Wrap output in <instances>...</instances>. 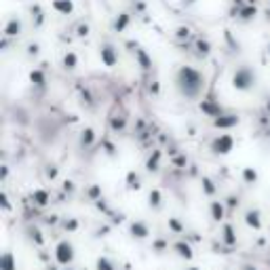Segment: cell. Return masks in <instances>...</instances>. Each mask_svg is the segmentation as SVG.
<instances>
[{"instance_id":"cell-1","label":"cell","mask_w":270,"mask_h":270,"mask_svg":"<svg viewBox=\"0 0 270 270\" xmlns=\"http://www.w3.org/2000/svg\"><path fill=\"white\" fill-rule=\"evenodd\" d=\"M175 89L182 99L188 101H201L203 93H205V87H207V78L201 70H196L194 66H179L175 70Z\"/></svg>"},{"instance_id":"cell-2","label":"cell","mask_w":270,"mask_h":270,"mask_svg":"<svg viewBox=\"0 0 270 270\" xmlns=\"http://www.w3.org/2000/svg\"><path fill=\"white\" fill-rule=\"evenodd\" d=\"M230 85L235 91H241V93H251L258 89V72L254 66H247V64H241L232 70V76H230Z\"/></svg>"},{"instance_id":"cell-3","label":"cell","mask_w":270,"mask_h":270,"mask_svg":"<svg viewBox=\"0 0 270 270\" xmlns=\"http://www.w3.org/2000/svg\"><path fill=\"white\" fill-rule=\"evenodd\" d=\"M97 55H99V61L108 70H112V68H116L120 64V49L112 40H108V38L99 40V45H97Z\"/></svg>"},{"instance_id":"cell-4","label":"cell","mask_w":270,"mask_h":270,"mask_svg":"<svg viewBox=\"0 0 270 270\" xmlns=\"http://www.w3.org/2000/svg\"><path fill=\"white\" fill-rule=\"evenodd\" d=\"M235 137H232L228 131H222V133H218V135H213L211 139H209V143H207V148H209V152L213 154V156H226V154H230L232 152V148H235Z\"/></svg>"},{"instance_id":"cell-5","label":"cell","mask_w":270,"mask_h":270,"mask_svg":"<svg viewBox=\"0 0 270 270\" xmlns=\"http://www.w3.org/2000/svg\"><path fill=\"white\" fill-rule=\"evenodd\" d=\"M53 256H55V262L61 264V266H70L72 262L76 260V249L70 241H59L55 245V251H53Z\"/></svg>"},{"instance_id":"cell-6","label":"cell","mask_w":270,"mask_h":270,"mask_svg":"<svg viewBox=\"0 0 270 270\" xmlns=\"http://www.w3.org/2000/svg\"><path fill=\"white\" fill-rule=\"evenodd\" d=\"M192 51H194V57L196 59H209L211 53H213V43L209 40V36L205 34H199L192 38Z\"/></svg>"},{"instance_id":"cell-7","label":"cell","mask_w":270,"mask_h":270,"mask_svg":"<svg viewBox=\"0 0 270 270\" xmlns=\"http://www.w3.org/2000/svg\"><path fill=\"white\" fill-rule=\"evenodd\" d=\"M239 124H241V116L235 112H222L220 116L211 118V127L218 131H228L232 127H239Z\"/></svg>"},{"instance_id":"cell-8","label":"cell","mask_w":270,"mask_h":270,"mask_svg":"<svg viewBox=\"0 0 270 270\" xmlns=\"http://www.w3.org/2000/svg\"><path fill=\"white\" fill-rule=\"evenodd\" d=\"M163 158H165V150L154 146L152 150H148L146 158H143V169L148 173H158L160 167H163Z\"/></svg>"},{"instance_id":"cell-9","label":"cell","mask_w":270,"mask_h":270,"mask_svg":"<svg viewBox=\"0 0 270 270\" xmlns=\"http://www.w3.org/2000/svg\"><path fill=\"white\" fill-rule=\"evenodd\" d=\"M28 17H30V28L36 32L47 24V13L40 3H30L28 5Z\"/></svg>"},{"instance_id":"cell-10","label":"cell","mask_w":270,"mask_h":270,"mask_svg":"<svg viewBox=\"0 0 270 270\" xmlns=\"http://www.w3.org/2000/svg\"><path fill=\"white\" fill-rule=\"evenodd\" d=\"M108 129H110L112 135H122V133H127L129 129V116L124 110H118L110 116V120H108Z\"/></svg>"},{"instance_id":"cell-11","label":"cell","mask_w":270,"mask_h":270,"mask_svg":"<svg viewBox=\"0 0 270 270\" xmlns=\"http://www.w3.org/2000/svg\"><path fill=\"white\" fill-rule=\"evenodd\" d=\"M133 13L131 11H120V13H116L114 17H112V24H110V30L114 32V34H124L129 28H131V24H133Z\"/></svg>"},{"instance_id":"cell-12","label":"cell","mask_w":270,"mask_h":270,"mask_svg":"<svg viewBox=\"0 0 270 270\" xmlns=\"http://www.w3.org/2000/svg\"><path fill=\"white\" fill-rule=\"evenodd\" d=\"M76 93H78V101H80V106L85 108V110L93 112L95 108H97V97H95L93 89L89 87V85H78L76 87Z\"/></svg>"},{"instance_id":"cell-13","label":"cell","mask_w":270,"mask_h":270,"mask_svg":"<svg viewBox=\"0 0 270 270\" xmlns=\"http://www.w3.org/2000/svg\"><path fill=\"white\" fill-rule=\"evenodd\" d=\"M22 34H24V19L19 15H11L3 28V36H7L11 40H17Z\"/></svg>"},{"instance_id":"cell-14","label":"cell","mask_w":270,"mask_h":270,"mask_svg":"<svg viewBox=\"0 0 270 270\" xmlns=\"http://www.w3.org/2000/svg\"><path fill=\"white\" fill-rule=\"evenodd\" d=\"M80 64V57H78V53L74 49H64L61 53V57H59V66L64 72H74Z\"/></svg>"},{"instance_id":"cell-15","label":"cell","mask_w":270,"mask_h":270,"mask_svg":"<svg viewBox=\"0 0 270 270\" xmlns=\"http://www.w3.org/2000/svg\"><path fill=\"white\" fill-rule=\"evenodd\" d=\"M97 131L93 127H82L78 133V148L80 150H91L95 143H97Z\"/></svg>"},{"instance_id":"cell-16","label":"cell","mask_w":270,"mask_h":270,"mask_svg":"<svg viewBox=\"0 0 270 270\" xmlns=\"http://www.w3.org/2000/svg\"><path fill=\"white\" fill-rule=\"evenodd\" d=\"M199 110L205 114V116H209V118H215V116H220L222 112H224V108L215 101V99H211V97H203L201 101H199Z\"/></svg>"},{"instance_id":"cell-17","label":"cell","mask_w":270,"mask_h":270,"mask_svg":"<svg viewBox=\"0 0 270 270\" xmlns=\"http://www.w3.org/2000/svg\"><path fill=\"white\" fill-rule=\"evenodd\" d=\"M237 17L235 19L239 22V24H251L256 19V17L260 15V11H258V7L256 5H245V7H241V9H237V11H232Z\"/></svg>"},{"instance_id":"cell-18","label":"cell","mask_w":270,"mask_h":270,"mask_svg":"<svg viewBox=\"0 0 270 270\" xmlns=\"http://www.w3.org/2000/svg\"><path fill=\"white\" fill-rule=\"evenodd\" d=\"M226 213H228V207H226L224 201L211 199V203H209V215H211V220H213L215 224H222L224 218H226Z\"/></svg>"},{"instance_id":"cell-19","label":"cell","mask_w":270,"mask_h":270,"mask_svg":"<svg viewBox=\"0 0 270 270\" xmlns=\"http://www.w3.org/2000/svg\"><path fill=\"white\" fill-rule=\"evenodd\" d=\"M243 222L247 228H254V230H262V211L258 207H249L243 213Z\"/></svg>"},{"instance_id":"cell-20","label":"cell","mask_w":270,"mask_h":270,"mask_svg":"<svg viewBox=\"0 0 270 270\" xmlns=\"http://www.w3.org/2000/svg\"><path fill=\"white\" fill-rule=\"evenodd\" d=\"M131 55L135 57V64H137V68H141V72H152V68H154V61H152V57L148 55V51L143 49V47H139V49H135Z\"/></svg>"},{"instance_id":"cell-21","label":"cell","mask_w":270,"mask_h":270,"mask_svg":"<svg viewBox=\"0 0 270 270\" xmlns=\"http://www.w3.org/2000/svg\"><path fill=\"white\" fill-rule=\"evenodd\" d=\"M129 235L135 239V241H143L150 237V226L143 222V220H133L129 224Z\"/></svg>"},{"instance_id":"cell-22","label":"cell","mask_w":270,"mask_h":270,"mask_svg":"<svg viewBox=\"0 0 270 270\" xmlns=\"http://www.w3.org/2000/svg\"><path fill=\"white\" fill-rule=\"evenodd\" d=\"M192 38H194V36H192L190 26H177V28L173 30V40H175L177 45L186 47V45H190V40H192Z\"/></svg>"},{"instance_id":"cell-23","label":"cell","mask_w":270,"mask_h":270,"mask_svg":"<svg viewBox=\"0 0 270 270\" xmlns=\"http://www.w3.org/2000/svg\"><path fill=\"white\" fill-rule=\"evenodd\" d=\"M101 152H103L108 158H118L120 148H118V143H116L110 135H106V137H101Z\"/></svg>"},{"instance_id":"cell-24","label":"cell","mask_w":270,"mask_h":270,"mask_svg":"<svg viewBox=\"0 0 270 270\" xmlns=\"http://www.w3.org/2000/svg\"><path fill=\"white\" fill-rule=\"evenodd\" d=\"M51 9L55 11L57 15L70 17L72 13H74V0H53V3H51Z\"/></svg>"},{"instance_id":"cell-25","label":"cell","mask_w":270,"mask_h":270,"mask_svg":"<svg viewBox=\"0 0 270 270\" xmlns=\"http://www.w3.org/2000/svg\"><path fill=\"white\" fill-rule=\"evenodd\" d=\"M171 249L175 251V254L182 258V260H192L194 258V251H192V245L188 241H175L171 245Z\"/></svg>"},{"instance_id":"cell-26","label":"cell","mask_w":270,"mask_h":270,"mask_svg":"<svg viewBox=\"0 0 270 270\" xmlns=\"http://www.w3.org/2000/svg\"><path fill=\"white\" fill-rule=\"evenodd\" d=\"M40 53H43L40 43H38V40H30V43L26 45V49H24V57H26L28 61H38V59H40Z\"/></svg>"},{"instance_id":"cell-27","label":"cell","mask_w":270,"mask_h":270,"mask_svg":"<svg viewBox=\"0 0 270 270\" xmlns=\"http://www.w3.org/2000/svg\"><path fill=\"white\" fill-rule=\"evenodd\" d=\"M169 165H171L173 169H177V171H186V169L190 167V156L182 150V152H177L175 156L169 158Z\"/></svg>"},{"instance_id":"cell-28","label":"cell","mask_w":270,"mask_h":270,"mask_svg":"<svg viewBox=\"0 0 270 270\" xmlns=\"http://www.w3.org/2000/svg\"><path fill=\"white\" fill-rule=\"evenodd\" d=\"M30 82L36 89H45L47 87V72H45V68H32L30 70Z\"/></svg>"},{"instance_id":"cell-29","label":"cell","mask_w":270,"mask_h":270,"mask_svg":"<svg viewBox=\"0 0 270 270\" xmlns=\"http://www.w3.org/2000/svg\"><path fill=\"white\" fill-rule=\"evenodd\" d=\"M241 179H243V184H245L247 188H251V186H256V184L260 182V173H258L256 167H243Z\"/></svg>"},{"instance_id":"cell-30","label":"cell","mask_w":270,"mask_h":270,"mask_svg":"<svg viewBox=\"0 0 270 270\" xmlns=\"http://www.w3.org/2000/svg\"><path fill=\"white\" fill-rule=\"evenodd\" d=\"M220 239H222V243L228 245V247L237 245V230H235V226H232V224H224L222 230H220Z\"/></svg>"},{"instance_id":"cell-31","label":"cell","mask_w":270,"mask_h":270,"mask_svg":"<svg viewBox=\"0 0 270 270\" xmlns=\"http://www.w3.org/2000/svg\"><path fill=\"white\" fill-rule=\"evenodd\" d=\"M124 186H127V190H141V186H143L141 173H137L135 169L127 171V177H124Z\"/></svg>"},{"instance_id":"cell-32","label":"cell","mask_w":270,"mask_h":270,"mask_svg":"<svg viewBox=\"0 0 270 270\" xmlns=\"http://www.w3.org/2000/svg\"><path fill=\"white\" fill-rule=\"evenodd\" d=\"M163 203H165L163 192H160L158 188H152V190L148 192V207H150L152 211H160V209H163Z\"/></svg>"},{"instance_id":"cell-33","label":"cell","mask_w":270,"mask_h":270,"mask_svg":"<svg viewBox=\"0 0 270 270\" xmlns=\"http://www.w3.org/2000/svg\"><path fill=\"white\" fill-rule=\"evenodd\" d=\"M201 190L205 196H209V199H213L215 194H218V184H215V179L209 177V175H201Z\"/></svg>"},{"instance_id":"cell-34","label":"cell","mask_w":270,"mask_h":270,"mask_svg":"<svg viewBox=\"0 0 270 270\" xmlns=\"http://www.w3.org/2000/svg\"><path fill=\"white\" fill-rule=\"evenodd\" d=\"M32 201H34L36 207H47L51 203V192L45 190V188H36L32 192Z\"/></svg>"},{"instance_id":"cell-35","label":"cell","mask_w":270,"mask_h":270,"mask_svg":"<svg viewBox=\"0 0 270 270\" xmlns=\"http://www.w3.org/2000/svg\"><path fill=\"white\" fill-rule=\"evenodd\" d=\"M72 34H74V38H87L89 34H91V24H89L87 19H80L74 24V28H72Z\"/></svg>"},{"instance_id":"cell-36","label":"cell","mask_w":270,"mask_h":270,"mask_svg":"<svg viewBox=\"0 0 270 270\" xmlns=\"http://www.w3.org/2000/svg\"><path fill=\"white\" fill-rule=\"evenodd\" d=\"M85 196H87V201H91V203H97L101 196H103V188L99 184H89L85 188Z\"/></svg>"},{"instance_id":"cell-37","label":"cell","mask_w":270,"mask_h":270,"mask_svg":"<svg viewBox=\"0 0 270 270\" xmlns=\"http://www.w3.org/2000/svg\"><path fill=\"white\" fill-rule=\"evenodd\" d=\"M224 40H226V47H228V51L230 53H241V43L235 38V34H232L230 30H224Z\"/></svg>"},{"instance_id":"cell-38","label":"cell","mask_w":270,"mask_h":270,"mask_svg":"<svg viewBox=\"0 0 270 270\" xmlns=\"http://www.w3.org/2000/svg\"><path fill=\"white\" fill-rule=\"evenodd\" d=\"M0 270H17V264H15V256L13 251H5L3 258H0Z\"/></svg>"},{"instance_id":"cell-39","label":"cell","mask_w":270,"mask_h":270,"mask_svg":"<svg viewBox=\"0 0 270 270\" xmlns=\"http://www.w3.org/2000/svg\"><path fill=\"white\" fill-rule=\"evenodd\" d=\"M167 228L173 232V235H184V230H186L184 222L179 220V218H175V215H171V218L167 220Z\"/></svg>"},{"instance_id":"cell-40","label":"cell","mask_w":270,"mask_h":270,"mask_svg":"<svg viewBox=\"0 0 270 270\" xmlns=\"http://www.w3.org/2000/svg\"><path fill=\"white\" fill-rule=\"evenodd\" d=\"M148 127H150V122H148L146 118H143V116H137L135 122H133V137L141 135L143 131H148Z\"/></svg>"},{"instance_id":"cell-41","label":"cell","mask_w":270,"mask_h":270,"mask_svg":"<svg viewBox=\"0 0 270 270\" xmlns=\"http://www.w3.org/2000/svg\"><path fill=\"white\" fill-rule=\"evenodd\" d=\"M146 11H148V5L143 0H133L131 3V13L135 17H146Z\"/></svg>"},{"instance_id":"cell-42","label":"cell","mask_w":270,"mask_h":270,"mask_svg":"<svg viewBox=\"0 0 270 270\" xmlns=\"http://www.w3.org/2000/svg\"><path fill=\"white\" fill-rule=\"evenodd\" d=\"M45 177L49 179V182H55V179L59 177V167L55 163H47L45 165Z\"/></svg>"},{"instance_id":"cell-43","label":"cell","mask_w":270,"mask_h":270,"mask_svg":"<svg viewBox=\"0 0 270 270\" xmlns=\"http://www.w3.org/2000/svg\"><path fill=\"white\" fill-rule=\"evenodd\" d=\"M61 228H64L66 232H76V230L80 228V222H78L76 218H64V220H61Z\"/></svg>"},{"instance_id":"cell-44","label":"cell","mask_w":270,"mask_h":270,"mask_svg":"<svg viewBox=\"0 0 270 270\" xmlns=\"http://www.w3.org/2000/svg\"><path fill=\"white\" fill-rule=\"evenodd\" d=\"M169 249V241H165V239H154L152 241V251L154 254H163V251H167Z\"/></svg>"},{"instance_id":"cell-45","label":"cell","mask_w":270,"mask_h":270,"mask_svg":"<svg viewBox=\"0 0 270 270\" xmlns=\"http://www.w3.org/2000/svg\"><path fill=\"white\" fill-rule=\"evenodd\" d=\"M148 95L150 97H160V82L156 80V78H152V80H148Z\"/></svg>"},{"instance_id":"cell-46","label":"cell","mask_w":270,"mask_h":270,"mask_svg":"<svg viewBox=\"0 0 270 270\" xmlns=\"http://www.w3.org/2000/svg\"><path fill=\"white\" fill-rule=\"evenodd\" d=\"M28 235H30L32 241H36V245H43V243H45V239H43V235H40V230L36 228V226H30V228H28Z\"/></svg>"},{"instance_id":"cell-47","label":"cell","mask_w":270,"mask_h":270,"mask_svg":"<svg viewBox=\"0 0 270 270\" xmlns=\"http://www.w3.org/2000/svg\"><path fill=\"white\" fill-rule=\"evenodd\" d=\"M226 203V207H228V211H235L239 205H241V199H239V196H235V194H230L228 196V199L224 201Z\"/></svg>"},{"instance_id":"cell-48","label":"cell","mask_w":270,"mask_h":270,"mask_svg":"<svg viewBox=\"0 0 270 270\" xmlns=\"http://www.w3.org/2000/svg\"><path fill=\"white\" fill-rule=\"evenodd\" d=\"M97 270H116L114 262H110L108 258H97Z\"/></svg>"},{"instance_id":"cell-49","label":"cell","mask_w":270,"mask_h":270,"mask_svg":"<svg viewBox=\"0 0 270 270\" xmlns=\"http://www.w3.org/2000/svg\"><path fill=\"white\" fill-rule=\"evenodd\" d=\"M61 190L66 194H74L76 192V184L72 182V179H64V182H61Z\"/></svg>"},{"instance_id":"cell-50","label":"cell","mask_w":270,"mask_h":270,"mask_svg":"<svg viewBox=\"0 0 270 270\" xmlns=\"http://www.w3.org/2000/svg\"><path fill=\"white\" fill-rule=\"evenodd\" d=\"M124 49H127L129 53H133L135 49H139V43L137 40H124Z\"/></svg>"},{"instance_id":"cell-51","label":"cell","mask_w":270,"mask_h":270,"mask_svg":"<svg viewBox=\"0 0 270 270\" xmlns=\"http://www.w3.org/2000/svg\"><path fill=\"white\" fill-rule=\"evenodd\" d=\"M264 110H266V112L270 114V95H268V97L264 99Z\"/></svg>"},{"instance_id":"cell-52","label":"cell","mask_w":270,"mask_h":270,"mask_svg":"<svg viewBox=\"0 0 270 270\" xmlns=\"http://www.w3.org/2000/svg\"><path fill=\"white\" fill-rule=\"evenodd\" d=\"M188 135H190V137H194V135H196V129L192 127V124H188Z\"/></svg>"},{"instance_id":"cell-53","label":"cell","mask_w":270,"mask_h":270,"mask_svg":"<svg viewBox=\"0 0 270 270\" xmlns=\"http://www.w3.org/2000/svg\"><path fill=\"white\" fill-rule=\"evenodd\" d=\"M7 177H9V167L3 165V179H7Z\"/></svg>"},{"instance_id":"cell-54","label":"cell","mask_w":270,"mask_h":270,"mask_svg":"<svg viewBox=\"0 0 270 270\" xmlns=\"http://www.w3.org/2000/svg\"><path fill=\"white\" fill-rule=\"evenodd\" d=\"M59 40H61V43H70V40H72V36H64V34H61V36H59Z\"/></svg>"},{"instance_id":"cell-55","label":"cell","mask_w":270,"mask_h":270,"mask_svg":"<svg viewBox=\"0 0 270 270\" xmlns=\"http://www.w3.org/2000/svg\"><path fill=\"white\" fill-rule=\"evenodd\" d=\"M241 270H258V268H256V266H251V264H245Z\"/></svg>"},{"instance_id":"cell-56","label":"cell","mask_w":270,"mask_h":270,"mask_svg":"<svg viewBox=\"0 0 270 270\" xmlns=\"http://www.w3.org/2000/svg\"><path fill=\"white\" fill-rule=\"evenodd\" d=\"M186 270H201V268H196V266H190V268H186Z\"/></svg>"},{"instance_id":"cell-57","label":"cell","mask_w":270,"mask_h":270,"mask_svg":"<svg viewBox=\"0 0 270 270\" xmlns=\"http://www.w3.org/2000/svg\"><path fill=\"white\" fill-rule=\"evenodd\" d=\"M266 49H268V53H270V43H268V47H266Z\"/></svg>"},{"instance_id":"cell-58","label":"cell","mask_w":270,"mask_h":270,"mask_svg":"<svg viewBox=\"0 0 270 270\" xmlns=\"http://www.w3.org/2000/svg\"><path fill=\"white\" fill-rule=\"evenodd\" d=\"M268 9H270V0H268Z\"/></svg>"}]
</instances>
